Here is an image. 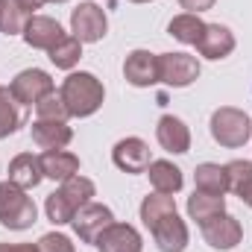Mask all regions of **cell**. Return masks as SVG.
Wrapping results in <instances>:
<instances>
[{"label": "cell", "mask_w": 252, "mask_h": 252, "mask_svg": "<svg viewBox=\"0 0 252 252\" xmlns=\"http://www.w3.org/2000/svg\"><path fill=\"white\" fill-rule=\"evenodd\" d=\"M38 220V208L27 190L18 188L15 182H0V226L12 232H24Z\"/></svg>", "instance_id": "3957f363"}, {"label": "cell", "mask_w": 252, "mask_h": 252, "mask_svg": "<svg viewBox=\"0 0 252 252\" xmlns=\"http://www.w3.org/2000/svg\"><path fill=\"white\" fill-rule=\"evenodd\" d=\"M176 211V196L173 193H147L144 196V202H141V223L147 226V229H153L161 217H167V214H173Z\"/></svg>", "instance_id": "7402d4cb"}, {"label": "cell", "mask_w": 252, "mask_h": 252, "mask_svg": "<svg viewBox=\"0 0 252 252\" xmlns=\"http://www.w3.org/2000/svg\"><path fill=\"white\" fill-rule=\"evenodd\" d=\"M199 229H202L205 244H208L211 250H220V252L235 250V247L244 241V226H241L232 214H220V217L208 220V223L199 226Z\"/></svg>", "instance_id": "30bf717a"}, {"label": "cell", "mask_w": 252, "mask_h": 252, "mask_svg": "<svg viewBox=\"0 0 252 252\" xmlns=\"http://www.w3.org/2000/svg\"><path fill=\"white\" fill-rule=\"evenodd\" d=\"M223 170H226V182H229L232 193H238L252 179V161H247V158H235V161L223 164Z\"/></svg>", "instance_id": "f1b7e54d"}, {"label": "cell", "mask_w": 252, "mask_h": 252, "mask_svg": "<svg viewBox=\"0 0 252 252\" xmlns=\"http://www.w3.org/2000/svg\"><path fill=\"white\" fill-rule=\"evenodd\" d=\"M238 196H241V202H244V205H250V208H252V179L238 190Z\"/></svg>", "instance_id": "836d02e7"}, {"label": "cell", "mask_w": 252, "mask_h": 252, "mask_svg": "<svg viewBox=\"0 0 252 252\" xmlns=\"http://www.w3.org/2000/svg\"><path fill=\"white\" fill-rule=\"evenodd\" d=\"M30 135H32V144L41 147L44 153L47 150H64L73 141V129L67 126V121H44V118H35V124L30 126Z\"/></svg>", "instance_id": "9a60e30c"}, {"label": "cell", "mask_w": 252, "mask_h": 252, "mask_svg": "<svg viewBox=\"0 0 252 252\" xmlns=\"http://www.w3.org/2000/svg\"><path fill=\"white\" fill-rule=\"evenodd\" d=\"M217 0H179V6L182 9H188V12H193V15H199V12H205V9H211Z\"/></svg>", "instance_id": "4dcf8cb0"}, {"label": "cell", "mask_w": 252, "mask_h": 252, "mask_svg": "<svg viewBox=\"0 0 252 252\" xmlns=\"http://www.w3.org/2000/svg\"><path fill=\"white\" fill-rule=\"evenodd\" d=\"M44 179V170H41V156H32V153H21L9 161V182H15L18 188L32 190L38 182Z\"/></svg>", "instance_id": "ac0fdd59"}, {"label": "cell", "mask_w": 252, "mask_h": 252, "mask_svg": "<svg viewBox=\"0 0 252 252\" xmlns=\"http://www.w3.org/2000/svg\"><path fill=\"white\" fill-rule=\"evenodd\" d=\"M59 94H62L70 118H91L103 106V100H106L103 82L94 73H88V70H70L64 76Z\"/></svg>", "instance_id": "6da1fadb"}, {"label": "cell", "mask_w": 252, "mask_h": 252, "mask_svg": "<svg viewBox=\"0 0 252 252\" xmlns=\"http://www.w3.org/2000/svg\"><path fill=\"white\" fill-rule=\"evenodd\" d=\"M193 182H196V190H205V193H220L223 196L229 190L223 164H214V161H202L193 170Z\"/></svg>", "instance_id": "d4e9b609"}, {"label": "cell", "mask_w": 252, "mask_h": 252, "mask_svg": "<svg viewBox=\"0 0 252 252\" xmlns=\"http://www.w3.org/2000/svg\"><path fill=\"white\" fill-rule=\"evenodd\" d=\"M147 176H150V185L158 190V193H179L185 179H182V170L167 161V158H158V161H150L147 167Z\"/></svg>", "instance_id": "44dd1931"}, {"label": "cell", "mask_w": 252, "mask_h": 252, "mask_svg": "<svg viewBox=\"0 0 252 252\" xmlns=\"http://www.w3.org/2000/svg\"><path fill=\"white\" fill-rule=\"evenodd\" d=\"M94 247L100 252H141L144 250V241H141L135 226L112 223L109 229H103V235L94 241Z\"/></svg>", "instance_id": "4fadbf2b"}, {"label": "cell", "mask_w": 252, "mask_h": 252, "mask_svg": "<svg viewBox=\"0 0 252 252\" xmlns=\"http://www.w3.org/2000/svg\"><path fill=\"white\" fill-rule=\"evenodd\" d=\"M94 182L88 179V176H70V179H64L59 190H53L50 196H47V202H44V214H47V220L53 223V226H64V223H70L73 220V214L82 208V205H88L91 199H94Z\"/></svg>", "instance_id": "7a4b0ae2"}, {"label": "cell", "mask_w": 252, "mask_h": 252, "mask_svg": "<svg viewBox=\"0 0 252 252\" xmlns=\"http://www.w3.org/2000/svg\"><path fill=\"white\" fill-rule=\"evenodd\" d=\"M211 138L220 144V147H229V150H238L244 147L252 138V121L247 112L235 109V106H220L214 115H211Z\"/></svg>", "instance_id": "277c9868"}, {"label": "cell", "mask_w": 252, "mask_h": 252, "mask_svg": "<svg viewBox=\"0 0 252 252\" xmlns=\"http://www.w3.org/2000/svg\"><path fill=\"white\" fill-rule=\"evenodd\" d=\"M15 3H18L27 15H35V9H41V6H44V3H50V0H15Z\"/></svg>", "instance_id": "d6a6232c"}, {"label": "cell", "mask_w": 252, "mask_h": 252, "mask_svg": "<svg viewBox=\"0 0 252 252\" xmlns=\"http://www.w3.org/2000/svg\"><path fill=\"white\" fill-rule=\"evenodd\" d=\"M129 3H153V0H129Z\"/></svg>", "instance_id": "d590c367"}, {"label": "cell", "mask_w": 252, "mask_h": 252, "mask_svg": "<svg viewBox=\"0 0 252 252\" xmlns=\"http://www.w3.org/2000/svg\"><path fill=\"white\" fill-rule=\"evenodd\" d=\"M220 214H226V196L205 190H193V196H188V217L196 220V226H205Z\"/></svg>", "instance_id": "ffe728a7"}, {"label": "cell", "mask_w": 252, "mask_h": 252, "mask_svg": "<svg viewBox=\"0 0 252 252\" xmlns=\"http://www.w3.org/2000/svg\"><path fill=\"white\" fill-rule=\"evenodd\" d=\"M0 252H38V244H0Z\"/></svg>", "instance_id": "1f68e13d"}, {"label": "cell", "mask_w": 252, "mask_h": 252, "mask_svg": "<svg viewBox=\"0 0 252 252\" xmlns=\"http://www.w3.org/2000/svg\"><path fill=\"white\" fill-rule=\"evenodd\" d=\"M62 27L56 18H47V15H30L27 27H24V41L32 47V50H50L59 38H62Z\"/></svg>", "instance_id": "2e32d148"}, {"label": "cell", "mask_w": 252, "mask_h": 252, "mask_svg": "<svg viewBox=\"0 0 252 252\" xmlns=\"http://www.w3.org/2000/svg\"><path fill=\"white\" fill-rule=\"evenodd\" d=\"M202 30H205V21H202L199 15H193V12H182V15H176V18L167 24V32H170L176 41L193 44V47H196V41L202 38Z\"/></svg>", "instance_id": "603a6c76"}, {"label": "cell", "mask_w": 252, "mask_h": 252, "mask_svg": "<svg viewBox=\"0 0 252 252\" xmlns=\"http://www.w3.org/2000/svg\"><path fill=\"white\" fill-rule=\"evenodd\" d=\"M156 138L161 144V150L173 153V156H182L190 150V129L185 126V121L173 118V115H161L158 126H156Z\"/></svg>", "instance_id": "e0dca14e"}, {"label": "cell", "mask_w": 252, "mask_h": 252, "mask_svg": "<svg viewBox=\"0 0 252 252\" xmlns=\"http://www.w3.org/2000/svg\"><path fill=\"white\" fill-rule=\"evenodd\" d=\"M115 223V214H112V208L109 205H103V202H88V205H82L76 214H73V220H70V226H73V232H76V238L82 241V244H94L100 235H103V229H109Z\"/></svg>", "instance_id": "ba28073f"}, {"label": "cell", "mask_w": 252, "mask_h": 252, "mask_svg": "<svg viewBox=\"0 0 252 252\" xmlns=\"http://www.w3.org/2000/svg\"><path fill=\"white\" fill-rule=\"evenodd\" d=\"M30 15L15 0H0V32L3 35H24Z\"/></svg>", "instance_id": "4316f807"}, {"label": "cell", "mask_w": 252, "mask_h": 252, "mask_svg": "<svg viewBox=\"0 0 252 252\" xmlns=\"http://www.w3.org/2000/svg\"><path fill=\"white\" fill-rule=\"evenodd\" d=\"M9 91H12V97L18 100V106H35L41 97H47L50 91H56L53 88V79H50V73L47 70H41V67H27V70H21L12 82H9Z\"/></svg>", "instance_id": "8992f818"}, {"label": "cell", "mask_w": 252, "mask_h": 252, "mask_svg": "<svg viewBox=\"0 0 252 252\" xmlns=\"http://www.w3.org/2000/svg\"><path fill=\"white\" fill-rule=\"evenodd\" d=\"M124 76L135 88H150L158 82V56L150 50H132L124 62Z\"/></svg>", "instance_id": "7c38bea8"}, {"label": "cell", "mask_w": 252, "mask_h": 252, "mask_svg": "<svg viewBox=\"0 0 252 252\" xmlns=\"http://www.w3.org/2000/svg\"><path fill=\"white\" fill-rule=\"evenodd\" d=\"M150 235H153V241H156V247L161 252H185L188 250V223L173 211V214H167V217H161L153 229H150Z\"/></svg>", "instance_id": "8fae6325"}, {"label": "cell", "mask_w": 252, "mask_h": 252, "mask_svg": "<svg viewBox=\"0 0 252 252\" xmlns=\"http://www.w3.org/2000/svg\"><path fill=\"white\" fill-rule=\"evenodd\" d=\"M196 50H199V56H205V59H211V62H220V59L232 56V50H235V35H232V30L223 27V24H205L202 38L196 41Z\"/></svg>", "instance_id": "5bb4252c"}, {"label": "cell", "mask_w": 252, "mask_h": 252, "mask_svg": "<svg viewBox=\"0 0 252 252\" xmlns=\"http://www.w3.org/2000/svg\"><path fill=\"white\" fill-rule=\"evenodd\" d=\"M199 76V62L190 53H161L158 56V82L167 88H188Z\"/></svg>", "instance_id": "52a82bcc"}, {"label": "cell", "mask_w": 252, "mask_h": 252, "mask_svg": "<svg viewBox=\"0 0 252 252\" xmlns=\"http://www.w3.org/2000/svg\"><path fill=\"white\" fill-rule=\"evenodd\" d=\"M50 3H67V0H50Z\"/></svg>", "instance_id": "8d00e7d4"}, {"label": "cell", "mask_w": 252, "mask_h": 252, "mask_svg": "<svg viewBox=\"0 0 252 252\" xmlns=\"http://www.w3.org/2000/svg\"><path fill=\"white\" fill-rule=\"evenodd\" d=\"M35 115L44 118V121H67V118H70L62 94H56V91H50L47 97H41V100L35 103Z\"/></svg>", "instance_id": "83f0119b"}, {"label": "cell", "mask_w": 252, "mask_h": 252, "mask_svg": "<svg viewBox=\"0 0 252 252\" xmlns=\"http://www.w3.org/2000/svg\"><path fill=\"white\" fill-rule=\"evenodd\" d=\"M47 53H50V62L56 64L59 70H73V67L79 64V59H82V41H79L76 35H67V32H64Z\"/></svg>", "instance_id": "cb8c5ba5"}, {"label": "cell", "mask_w": 252, "mask_h": 252, "mask_svg": "<svg viewBox=\"0 0 252 252\" xmlns=\"http://www.w3.org/2000/svg\"><path fill=\"white\" fill-rule=\"evenodd\" d=\"M41 170H44V179L64 182L79 173V158L67 150H47L41 153Z\"/></svg>", "instance_id": "d6986e66"}, {"label": "cell", "mask_w": 252, "mask_h": 252, "mask_svg": "<svg viewBox=\"0 0 252 252\" xmlns=\"http://www.w3.org/2000/svg\"><path fill=\"white\" fill-rule=\"evenodd\" d=\"M38 252H76V250H73V244H70L67 235H62V232H47L38 241Z\"/></svg>", "instance_id": "f546056e"}, {"label": "cell", "mask_w": 252, "mask_h": 252, "mask_svg": "<svg viewBox=\"0 0 252 252\" xmlns=\"http://www.w3.org/2000/svg\"><path fill=\"white\" fill-rule=\"evenodd\" d=\"M21 109H18V100L12 97V91L9 88H3L0 85V138H9V135H15L18 132V126H21Z\"/></svg>", "instance_id": "484cf974"}, {"label": "cell", "mask_w": 252, "mask_h": 252, "mask_svg": "<svg viewBox=\"0 0 252 252\" xmlns=\"http://www.w3.org/2000/svg\"><path fill=\"white\" fill-rule=\"evenodd\" d=\"M103 3H106L109 9H115V6H118V0H103Z\"/></svg>", "instance_id": "e575fe53"}, {"label": "cell", "mask_w": 252, "mask_h": 252, "mask_svg": "<svg viewBox=\"0 0 252 252\" xmlns=\"http://www.w3.org/2000/svg\"><path fill=\"white\" fill-rule=\"evenodd\" d=\"M112 161L124 173H147V167L153 161L150 158V144L141 141V138H135V135L121 138L115 144V150H112Z\"/></svg>", "instance_id": "9c48e42d"}, {"label": "cell", "mask_w": 252, "mask_h": 252, "mask_svg": "<svg viewBox=\"0 0 252 252\" xmlns=\"http://www.w3.org/2000/svg\"><path fill=\"white\" fill-rule=\"evenodd\" d=\"M70 32H73L82 44L103 41L106 32H109V18H106L103 6H97V3H91V0H82V3L70 12Z\"/></svg>", "instance_id": "5b68a950"}]
</instances>
